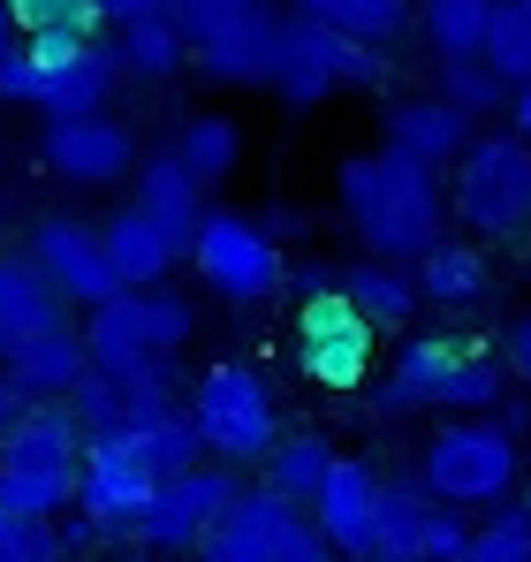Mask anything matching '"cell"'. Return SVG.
Segmentation results:
<instances>
[{"instance_id": "cell-26", "label": "cell", "mask_w": 531, "mask_h": 562, "mask_svg": "<svg viewBox=\"0 0 531 562\" xmlns=\"http://www.w3.org/2000/svg\"><path fill=\"white\" fill-rule=\"evenodd\" d=\"M342 296H350L380 335H387V327H410L418 304H426V296H418V274L395 267V259H350V267H342Z\"/></svg>"}, {"instance_id": "cell-2", "label": "cell", "mask_w": 531, "mask_h": 562, "mask_svg": "<svg viewBox=\"0 0 531 562\" xmlns=\"http://www.w3.org/2000/svg\"><path fill=\"white\" fill-rule=\"evenodd\" d=\"M197 335V304L182 289H114L106 304H91L84 319V350L99 373H114L129 387V403H182V380H176V358L190 350Z\"/></svg>"}, {"instance_id": "cell-29", "label": "cell", "mask_w": 531, "mask_h": 562, "mask_svg": "<svg viewBox=\"0 0 531 562\" xmlns=\"http://www.w3.org/2000/svg\"><path fill=\"white\" fill-rule=\"evenodd\" d=\"M266 486H273V494H289V502H296V509H312V494H319V486H327V471H335V441H327V434H312V426H304V434H281V441H273V457H266Z\"/></svg>"}, {"instance_id": "cell-38", "label": "cell", "mask_w": 531, "mask_h": 562, "mask_svg": "<svg viewBox=\"0 0 531 562\" xmlns=\"http://www.w3.org/2000/svg\"><path fill=\"white\" fill-rule=\"evenodd\" d=\"M259 8H273V0H176V23L190 31V46H197V38H213V31H228V23H244Z\"/></svg>"}, {"instance_id": "cell-17", "label": "cell", "mask_w": 531, "mask_h": 562, "mask_svg": "<svg viewBox=\"0 0 531 562\" xmlns=\"http://www.w3.org/2000/svg\"><path fill=\"white\" fill-rule=\"evenodd\" d=\"M478 137V122L441 92H410V99H387V122H380V145L426 160V168H455V153Z\"/></svg>"}, {"instance_id": "cell-50", "label": "cell", "mask_w": 531, "mask_h": 562, "mask_svg": "<svg viewBox=\"0 0 531 562\" xmlns=\"http://www.w3.org/2000/svg\"><path fill=\"white\" fill-rule=\"evenodd\" d=\"M524 517H531V502H524Z\"/></svg>"}, {"instance_id": "cell-12", "label": "cell", "mask_w": 531, "mask_h": 562, "mask_svg": "<svg viewBox=\"0 0 531 562\" xmlns=\"http://www.w3.org/2000/svg\"><path fill=\"white\" fill-rule=\"evenodd\" d=\"M38 267H46V281L69 296V304H106L114 289H122V274H114V259H106V236H99V221H84V213H46L38 228H31V244H23Z\"/></svg>"}, {"instance_id": "cell-9", "label": "cell", "mask_w": 531, "mask_h": 562, "mask_svg": "<svg viewBox=\"0 0 531 562\" xmlns=\"http://www.w3.org/2000/svg\"><path fill=\"white\" fill-rule=\"evenodd\" d=\"M244 494V479H236V464H205L182 471V479H160V494L145 502V517L129 525V540L137 548H152V555H197V540L221 525V509Z\"/></svg>"}, {"instance_id": "cell-11", "label": "cell", "mask_w": 531, "mask_h": 562, "mask_svg": "<svg viewBox=\"0 0 531 562\" xmlns=\"http://www.w3.org/2000/svg\"><path fill=\"white\" fill-rule=\"evenodd\" d=\"M160 494V471L145 464L122 434H91L84 441V471H77V509H84L99 532H122L145 517V502Z\"/></svg>"}, {"instance_id": "cell-25", "label": "cell", "mask_w": 531, "mask_h": 562, "mask_svg": "<svg viewBox=\"0 0 531 562\" xmlns=\"http://www.w3.org/2000/svg\"><path fill=\"white\" fill-rule=\"evenodd\" d=\"M122 441L160 471V479H182V471L205 464V441H197V426H190V411H182V403H145V411H129Z\"/></svg>"}, {"instance_id": "cell-27", "label": "cell", "mask_w": 531, "mask_h": 562, "mask_svg": "<svg viewBox=\"0 0 531 562\" xmlns=\"http://www.w3.org/2000/svg\"><path fill=\"white\" fill-rule=\"evenodd\" d=\"M418 296L426 304H441V312H471V304H486V289H494V267H486V251L478 244H433L418 267Z\"/></svg>"}, {"instance_id": "cell-20", "label": "cell", "mask_w": 531, "mask_h": 562, "mask_svg": "<svg viewBox=\"0 0 531 562\" xmlns=\"http://www.w3.org/2000/svg\"><path fill=\"white\" fill-rule=\"evenodd\" d=\"M129 205H137V213H152V221L182 244V259H190V236H197V221H205V183L182 168L176 145L137 160V176H129Z\"/></svg>"}, {"instance_id": "cell-13", "label": "cell", "mask_w": 531, "mask_h": 562, "mask_svg": "<svg viewBox=\"0 0 531 562\" xmlns=\"http://www.w3.org/2000/svg\"><path fill=\"white\" fill-rule=\"evenodd\" d=\"M46 168L61 176V183L77 190H106L122 183V176H137V160H145V145H137V130L129 122H114V114H77V122H46Z\"/></svg>"}, {"instance_id": "cell-8", "label": "cell", "mask_w": 531, "mask_h": 562, "mask_svg": "<svg viewBox=\"0 0 531 562\" xmlns=\"http://www.w3.org/2000/svg\"><path fill=\"white\" fill-rule=\"evenodd\" d=\"M190 274L205 281L221 304H266V296H281L289 259H281V244L259 228V213L205 205V221L190 236Z\"/></svg>"}, {"instance_id": "cell-30", "label": "cell", "mask_w": 531, "mask_h": 562, "mask_svg": "<svg viewBox=\"0 0 531 562\" xmlns=\"http://www.w3.org/2000/svg\"><path fill=\"white\" fill-rule=\"evenodd\" d=\"M296 15H312V23H327V31H342V38H364V46H395L403 31H410V0H289Z\"/></svg>"}, {"instance_id": "cell-10", "label": "cell", "mask_w": 531, "mask_h": 562, "mask_svg": "<svg viewBox=\"0 0 531 562\" xmlns=\"http://www.w3.org/2000/svg\"><path fill=\"white\" fill-rule=\"evenodd\" d=\"M372 335L380 327L357 312L350 296H342V281H335V289L304 296V312H296V366H304V380L350 395V387L372 380Z\"/></svg>"}, {"instance_id": "cell-35", "label": "cell", "mask_w": 531, "mask_h": 562, "mask_svg": "<svg viewBox=\"0 0 531 562\" xmlns=\"http://www.w3.org/2000/svg\"><path fill=\"white\" fill-rule=\"evenodd\" d=\"M433 92L455 99V106H463L471 122H478V114H494V106H509V85L494 77V61H441Z\"/></svg>"}, {"instance_id": "cell-23", "label": "cell", "mask_w": 531, "mask_h": 562, "mask_svg": "<svg viewBox=\"0 0 531 562\" xmlns=\"http://www.w3.org/2000/svg\"><path fill=\"white\" fill-rule=\"evenodd\" d=\"M0 366L23 380V395H31V403H69V387L91 373L84 327H46V335H31L23 350H8Z\"/></svg>"}, {"instance_id": "cell-48", "label": "cell", "mask_w": 531, "mask_h": 562, "mask_svg": "<svg viewBox=\"0 0 531 562\" xmlns=\"http://www.w3.org/2000/svg\"><path fill=\"white\" fill-rule=\"evenodd\" d=\"M0 221H8V198H0Z\"/></svg>"}, {"instance_id": "cell-24", "label": "cell", "mask_w": 531, "mask_h": 562, "mask_svg": "<svg viewBox=\"0 0 531 562\" xmlns=\"http://www.w3.org/2000/svg\"><path fill=\"white\" fill-rule=\"evenodd\" d=\"M114 61H122V77H137V85H176L182 69H190V31H182L176 15L114 23Z\"/></svg>"}, {"instance_id": "cell-44", "label": "cell", "mask_w": 531, "mask_h": 562, "mask_svg": "<svg viewBox=\"0 0 531 562\" xmlns=\"http://www.w3.org/2000/svg\"><path fill=\"white\" fill-rule=\"evenodd\" d=\"M259 228H266V236H273V244H289V236H296V228H304V213H296V205H281V198H273V205H266V213H259Z\"/></svg>"}, {"instance_id": "cell-47", "label": "cell", "mask_w": 531, "mask_h": 562, "mask_svg": "<svg viewBox=\"0 0 531 562\" xmlns=\"http://www.w3.org/2000/svg\"><path fill=\"white\" fill-rule=\"evenodd\" d=\"M364 562H410V555H364Z\"/></svg>"}, {"instance_id": "cell-21", "label": "cell", "mask_w": 531, "mask_h": 562, "mask_svg": "<svg viewBox=\"0 0 531 562\" xmlns=\"http://www.w3.org/2000/svg\"><path fill=\"white\" fill-rule=\"evenodd\" d=\"M273 46H281V8H259L213 38L190 46V61L213 77V85H273Z\"/></svg>"}, {"instance_id": "cell-22", "label": "cell", "mask_w": 531, "mask_h": 562, "mask_svg": "<svg viewBox=\"0 0 531 562\" xmlns=\"http://www.w3.org/2000/svg\"><path fill=\"white\" fill-rule=\"evenodd\" d=\"M99 236H106V259H114L122 289H160V281L182 267V244L152 221V213H137V205L106 213V221H99Z\"/></svg>"}, {"instance_id": "cell-4", "label": "cell", "mask_w": 531, "mask_h": 562, "mask_svg": "<svg viewBox=\"0 0 531 562\" xmlns=\"http://www.w3.org/2000/svg\"><path fill=\"white\" fill-rule=\"evenodd\" d=\"M182 411H190V426H197V441H205V457H213V464H236V471L266 464V457H273V441H281L273 380H266L259 366H244V358L205 366V373L190 380Z\"/></svg>"}, {"instance_id": "cell-18", "label": "cell", "mask_w": 531, "mask_h": 562, "mask_svg": "<svg viewBox=\"0 0 531 562\" xmlns=\"http://www.w3.org/2000/svg\"><path fill=\"white\" fill-rule=\"evenodd\" d=\"M46 327H69V296L46 281V267L31 251H0V358Z\"/></svg>"}, {"instance_id": "cell-34", "label": "cell", "mask_w": 531, "mask_h": 562, "mask_svg": "<svg viewBox=\"0 0 531 562\" xmlns=\"http://www.w3.org/2000/svg\"><path fill=\"white\" fill-rule=\"evenodd\" d=\"M8 15H15L23 38H54V31H69V38H99V31H106L91 0H8Z\"/></svg>"}, {"instance_id": "cell-3", "label": "cell", "mask_w": 531, "mask_h": 562, "mask_svg": "<svg viewBox=\"0 0 531 562\" xmlns=\"http://www.w3.org/2000/svg\"><path fill=\"white\" fill-rule=\"evenodd\" d=\"M380 418H403V411H455V418H478V411H501L509 403V366H494L486 350H455L433 335H410L395 373L380 380Z\"/></svg>"}, {"instance_id": "cell-41", "label": "cell", "mask_w": 531, "mask_h": 562, "mask_svg": "<svg viewBox=\"0 0 531 562\" xmlns=\"http://www.w3.org/2000/svg\"><path fill=\"white\" fill-rule=\"evenodd\" d=\"M501 366L531 387V312H517V319H509V335H501Z\"/></svg>"}, {"instance_id": "cell-16", "label": "cell", "mask_w": 531, "mask_h": 562, "mask_svg": "<svg viewBox=\"0 0 531 562\" xmlns=\"http://www.w3.org/2000/svg\"><path fill=\"white\" fill-rule=\"evenodd\" d=\"M304 509L289 502V494H273V486H244L228 509H221V525L197 540V562H273V548H281V532L296 525Z\"/></svg>"}, {"instance_id": "cell-19", "label": "cell", "mask_w": 531, "mask_h": 562, "mask_svg": "<svg viewBox=\"0 0 531 562\" xmlns=\"http://www.w3.org/2000/svg\"><path fill=\"white\" fill-rule=\"evenodd\" d=\"M122 85V61H114V38H91L69 61L38 69V114L46 122H77V114H106V99Z\"/></svg>"}, {"instance_id": "cell-40", "label": "cell", "mask_w": 531, "mask_h": 562, "mask_svg": "<svg viewBox=\"0 0 531 562\" xmlns=\"http://www.w3.org/2000/svg\"><path fill=\"white\" fill-rule=\"evenodd\" d=\"M273 562H342V555L327 548V532H319L312 517H296V525L281 532V548H273Z\"/></svg>"}, {"instance_id": "cell-15", "label": "cell", "mask_w": 531, "mask_h": 562, "mask_svg": "<svg viewBox=\"0 0 531 562\" xmlns=\"http://www.w3.org/2000/svg\"><path fill=\"white\" fill-rule=\"evenodd\" d=\"M380 486H387V479L364 464V457H335L327 486L312 494V525L327 532V548L342 562L380 555Z\"/></svg>"}, {"instance_id": "cell-46", "label": "cell", "mask_w": 531, "mask_h": 562, "mask_svg": "<svg viewBox=\"0 0 531 562\" xmlns=\"http://www.w3.org/2000/svg\"><path fill=\"white\" fill-rule=\"evenodd\" d=\"M15 46H23V31H15V15H8V0H0V61H8Z\"/></svg>"}, {"instance_id": "cell-31", "label": "cell", "mask_w": 531, "mask_h": 562, "mask_svg": "<svg viewBox=\"0 0 531 562\" xmlns=\"http://www.w3.org/2000/svg\"><path fill=\"white\" fill-rule=\"evenodd\" d=\"M176 153H182V168L213 190V183H228V176L244 168V130H236L228 114H190L176 130Z\"/></svg>"}, {"instance_id": "cell-45", "label": "cell", "mask_w": 531, "mask_h": 562, "mask_svg": "<svg viewBox=\"0 0 531 562\" xmlns=\"http://www.w3.org/2000/svg\"><path fill=\"white\" fill-rule=\"evenodd\" d=\"M509 114H517L509 130H524V137H531V85H517V92H509Z\"/></svg>"}, {"instance_id": "cell-42", "label": "cell", "mask_w": 531, "mask_h": 562, "mask_svg": "<svg viewBox=\"0 0 531 562\" xmlns=\"http://www.w3.org/2000/svg\"><path fill=\"white\" fill-rule=\"evenodd\" d=\"M99 23H137V15H176V0H91Z\"/></svg>"}, {"instance_id": "cell-28", "label": "cell", "mask_w": 531, "mask_h": 562, "mask_svg": "<svg viewBox=\"0 0 531 562\" xmlns=\"http://www.w3.org/2000/svg\"><path fill=\"white\" fill-rule=\"evenodd\" d=\"M494 8H501V0H418V23H426L433 61H486Z\"/></svg>"}, {"instance_id": "cell-49", "label": "cell", "mask_w": 531, "mask_h": 562, "mask_svg": "<svg viewBox=\"0 0 531 562\" xmlns=\"http://www.w3.org/2000/svg\"><path fill=\"white\" fill-rule=\"evenodd\" d=\"M448 562H471V555H448Z\"/></svg>"}, {"instance_id": "cell-43", "label": "cell", "mask_w": 531, "mask_h": 562, "mask_svg": "<svg viewBox=\"0 0 531 562\" xmlns=\"http://www.w3.org/2000/svg\"><path fill=\"white\" fill-rule=\"evenodd\" d=\"M23 411H31V395H23V380H15L8 366H0V434H8V426H23Z\"/></svg>"}, {"instance_id": "cell-6", "label": "cell", "mask_w": 531, "mask_h": 562, "mask_svg": "<svg viewBox=\"0 0 531 562\" xmlns=\"http://www.w3.org/2000/svg\"><path fill=\"white\" fill-rule=\"evenodd\" d=\"M448 213H455L471 236H494V244L531 236V137L524 130H478V137L455 153Z\"/></svg>"}, {"instance_id": "cell-1", "label": "cell", "mask_w": 531, "mask_h": 562, "mask_svg": "<svg viewBox=\"0 0 531 562\" xmlns=\"http://www.w3.org/2000/svg\"><path fill=\"white\" fill-rule=\"evenodd\" d=\"M335 198L350 213L364 259H395V267H418L433 244L448 236V183L441 168L380 145V153H350L335 168Z\"/></svg>"}, {"instance_id": "cell-7", "label": "cell", "mask_w": 531, "mask_h": 562, "mask_svg": "<svg viewBox=\"0 0 531 562\" xmlns=\"http://www.w3.org/2000/svg\"><path fill=\"white\" fill-rule=\"evenodd\" d=\"M387 85V46L342 38L312 15H281V46H273V92L281 106H327L335 92H380Z\"/></svg>"}, {"instance_id": "cell-37", "label": "cell", "mask_w": 531, "mask_h": 562, "mask_svg": "<svg viewBox=\"0 0 531 562\" xmlns=\"http://www.w3.org/2000/svg\"><path fill=\"white\" fill-rule=\"evenodd\" d=\"M0 562H69L61 525H54V517H15V509H0Z\"/></svg>"}, {"instance_id": "cell-39", "label": "cell", "mask_w": 531, "mask_h": 562, "mask_svg": "<svg viewBox=\"0 0 531 562\" xmlns=\"http://www.w3.org/2000/svg\"><path fill=\"white\" fill-rule=\"evenodd\" d=\"M0 106H38V61H31V46H15L0 61Z\"/></svg>"}, {"instance_id": "cell-36", "label": "cell", "mask_w": 531, "mask_h": 562, "mask_svg": "<svg viewBox=\"0 0 531 562\" xmlns=\"http://www.w3.org/2000/svg\"><path fill=\"white\" fill-rule=\"evenodd\" d=\"M471 562H531V517L524 509H486V525L471 532V548H463Z\"/></svg>"}, {"instance_id": "cell-33", "label": "cell", "mask_w": 531, "mask_h": 562, "mask_svg": "<svg viewBox=\"0 0 531 562\" xmlns=\"http://www.w3.org/2000/svg\"><path fill=\"white\" fill-rule=\"evenodd\" d=\"M69 411H77V426H84V434H122L137 403H129V387H122L114 373H99V366H91V373L69 387Z\"/></svg>"}, {"instance_id": "cell-5", "label": "cell", "mask_w": 531, "mask_h": 562, "mask_svg": "<svg viewBox=\"0 0 531 562\" xmlns=\"http://www.w3.org/2000/svg\"><path fill=\"white\" fill-rule=\"evenodd\" d=\"M517 471H524V449L517 434L478 411V418H448L441 434L418 449V486L448 502V509H501L517 494Z\"/></svg>"}, {"instance_id": "cell-14", "label": "cell", "mask_w": 531, "mask_h": 562, "mask_svg": "<svg viewBox=\"0 0 531 562\" xmlns=\"http://www.w3.org/2000/svg\"><path fill=\"white\" fill-rule=\"evenodd\" d=\"M471 548L463 509L433 502L418 479H387L380 486V555H410V562H448Z\"/></svg>"}, {"instance_id": "cell-32", "label": "cell", "mask_w": 531, "mask_h": 562, "mask_svg": "<svg viewBox=\"0 0 531 562\" xmlns=\"http://www.w3.org/2000/svg\"><path fill=\"white\" fill-rule=\"evenodd\" d=\"M486 61H494V77H501L509 92H517V85H531V0H501V8H494Z\"/></svg>"}]
</instances>
